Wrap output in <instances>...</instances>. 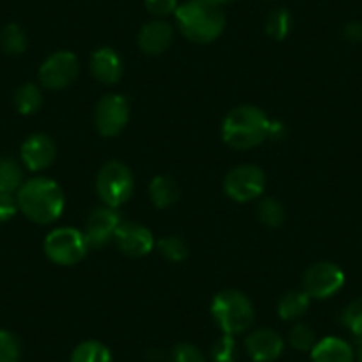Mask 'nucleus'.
<instances>
[{
	"label": "nucleus",
	"mask_w": 362,
	"mask_h": 362,
	"mask_svg": "<svg viewBox=\"0 0 362 362\" xmlns=\"http://www.w3.org/2000/svg\"><path fill=\"white\" fill-rule=\"evenodd\" d=\"M119 224V214L114 208L105 206L96 208V210L90 211L86 222V231H83V238H86L87 247L105 245L112 238Z\"/></svg>",
	"instance_id": "nucleus-11"
},
{
	"label": "nucleus",
	"mask_w": 362,
	"mask_h": 362,
	"mask_svg": "<svg viewBox=\"0 0 362 362\" xmlns=\"http://www.w3.org/2000/svg\"><path fill=\"white\" fill-rule=\"evenodd\" d=\"M174 15L181 34L194 43L217 40L226 25L221 4L214 0H189L177 8Z\"/></svg>",
	"instance_id": "nucleus-2"
},
{
	"label": "nucleus",
	"mask_w": 362,
	"mask_h": 362,
	"mask_svg": "<svg viewBox=\"0 0 362 362\" xmlns=\"http://www.w3.org/2000/svg\"><path fill=\"white\" fill-rule=\"evenodd\" d=\"M259 221L268 228H279L284 222L283 204L276 199H264L259 204Z\"/></svg>",
	"instance_id": "nucleus-26"
},
{
	"label": "nucleus",
	"mask_w": 362,
	"mask_h": 362,
	"mask_svg": "<svg viewBox=\"0 0 362 362\" xmlns=\"http://www.w3.org/2000/svg\"><path fill=\"white\" fill-rule=\"evenodd\" d=\"M69 362H112V354L100 341H83L73 350Z\"/></svg>",
	"instance_id": "nucleus-20"
},
{
	"label": "nucleus",
	"mask_w": 362,
	"mask_h": 362,
	"mask_svg": "<svg viewBox=\"0 0 362 362\" xmlns=\"http://www.w3.org/2000/svg\"><path fill=\"white\" fill-rule=\"evenodd\" d=\"M214 2H217V4H224V2H231V0H214Z\"/></svg>",
	"instance_id": "nucleus-35"
},
{
	"label": "nucleus",
	"mask_w": 362,
	"mask_h": 362,
	"mask_svg": "<svg viewBox=\"0 0 362 362\" xmlns=\"http://www.w3.org/2000/svg\"><path fill=\"white\" fill-rule=\"evenodd\" d=\"M267 34L274 40L281 41L288 36L291 29V16L286 9H276L267 18Z\"/></svg>",
	"instance_id": "nucleus-24"
},
{
	"label": "nucleus",
	"mask_w": 362,
	"mask_h": 362,
	"mask_svg": "<svg viewBox=\"0 0 362 362\" xmlns=\"http://www.w3.org/2000/svg\"><path fill=\"white\" fill-rule=\"evenodd\" d=\"M114 240L117 247L132 257H142L153 249L151 231L135 222H121L114 233Z\"/></svg>",
	"instance_id": "nucleus-12"
},
{
	"label": "nucleus",
	"mask_w": 362,
	"mask_h": 362,
	"mask_svg": "<svg viewBox=\"0 0 362 362\" xmlns=\"http://www.w3.org/2000/svg\"><path fill=\"white\" fill-rule=\"evenodd\" d=\"M149 196L156 208L173 206L181 196V190L176 181L169 176H156L149 183Z\"/></svg>",
	"instance_id": "nucleus-18"
},
{
	"label": "nucleus",
	"mask_w": 362,
	"mask_h": 362,
	"mask_svg": "<svg viewBox=\"0 0 362 362\" xmlns=\"http://www.w3.org/2000/svg\"><path fill=\"white\" fill-rule=\"evenodd\" d=\"M78 75V59L71 52L50 55L40 68V80L48 89H64Z\"/></svg>",
	"instance_id": "nucleus-10"
},
{
	"label": "nucleus",
	"mask_w": 362,
	"mask_h": 362,
	"mask_svg": "<svg viewBox=\"0 0 362 362\" xmlns=\"http://www.w3.org/2000/svg\"><path fill=\"white\" fill-rule=\"evenodd\" d=\"M211 315L224 334L243 332L254 320V309L249 298L236 290L221 291L211 302Z\"/></svg>",
	"instance_id": "nucleus-4"
},
{
	"label": "nucleus",
	"mask_w": 362,
	"mask_h": 362,
	"mask_svg": "<svg viewBox=\"0 0 362 362\" xmlns=\"http://www.w3.org/2000/svg\"><path fill=\"white\" fill-rule=\"evenodd\" d=\"M344 274L337 264L316 263L305 272L304 291L313 298H329L343 288Z\"/></svg>",
	"instance_id": "nucleus-8"
},
{
	"label": "nucleus",
	"mask_w": 362,
	"mask_h": 362,
	"mask_svg": "<svg viewBox=\"0 0 362 362\" xmlns=\"http://www.w3.org/2000/svg\"><path fill=\"white\" fill-rule=\"evenodd\" d=\"M169 362H206V358L201 354L199 348L192 346L189 343H181L173 348L169 355Z\"/></svg>",
	"instance_id": "nucleus-31"
},
{
	"label": "nucleus",
	"mask_w": 362,
	"mask_h": 362,
	"mask_svg": "<svg viewBox=\"0 0 362 362\" xmlns=\"http://www.w3.org/2000/svg\"><path fill=\"white\" fill-rule=\"evenodd\" d=\"M343 36L348 43H362V22H350L344 25Z\"/></svg>",
	"instance_id": "nucleus-34"
},
{
	"label": "nucleus",
	"mask_w": 362,
	"mask_h": 362,
	"mask_svg": "<svg viewBox=\"0 0 362 362\" xmlns=\"http://www.w3.org/2000/svg\"><path fill=\"white\" fill-rule=\"evenodd\" d=\"M313 362H354V350L339 337H325L318 341L311 350Z\"/></svg>",
	"instance_id": "nucleus-17"
},
{
	"label": "nucleus",
	"mask_w": 362,
	"mask_h": 362,
	"mask_svg": "<svg viewBox=\"0 0 362 362\" xmlns=\"http://www.w3.org/2000/svg\"><path fill=\"white\" fill-rule=\"evenodd\" d=\"M23 185L22 167L11 156H0V192H18Z\"/></svg>",
	"instance_id": "nucleus-19"
},
{
	"label": "nucleus",
	"mask_w": 362,
	"mask_h": 362,
	"mask_svg": "<svg viewBox=\"0 0 362 362\" xmlns=\"http://www.w3.org/2000/svg\"><path fill=\"white\" fill-rule=\"evenodd\" d=\"M270 119L261 109L242 105L226 116L222 137L226 144L235 149H250L259 146L270 135Z\"/></svg>",
	"instance_id": "nucleus-3"
},
{
	"label": "nucleus",
	"mask_w": 362,
	"mask_h": 362,
	"mask_svg": "<svg viewBox=\"0 0 362 362\" xmlns=\"http://www.w3.org/2000/svg\"><path fill=\"white\" fill-rule=\"evenodd\" d=\"M18 208L29 221L50 224L61 217L64 210V194L54 180L33 177L16 192Z\"/></svg>",
	"instance_id": "nucleus-1"
},
{
	"label": "nucleus",
	"mask_w": 362,
	"mask_h": 362,
	"mask_svg": "<svg viewBox=\"0 0 362 362\" xmlns=\"http://www.w3.org/2000/svg\"><path fill=\"white\" fill-rule=\"evenodd\" d=\"M18 210L20 208H18V201H16V196L0 192V222L11 221Z\"/></svg>",
	"instance_id": "nucleus-32"
},
{
	"label": "nucleus",
	"mask_w": 362,
	"mask_h": 362,
	"mask_svg": "<svg viewBox=\"0 0 362 362\" xmlns=\"http://www.w3.org/2000/svg\"><path fill=\"white\" fill-rule=\"evenodd\" d=\"M0 362H20V343L8 330H0Z\"/></svg>",
	"instance_id": "nucleus-30"
},
{
	"label": "nucleus",
	"mask_w": 362,
	"mask_h": 362,
	"mask_svg": "<svg viewBox=\"0 0 362 362\" xmlns=\"http://www.w3.org/2000/svg\"><path fill=\"white\" fill-rule=\"evenodd\" d=\"M309 295L305 291H290L279 302V316L283 320H297L308 311Z\"/></svg>",
	"instance_id": "nucleus-21"
},
{
	"label": "nucleus",
	"mask_w": 362,
	"mask_h": 362,
	"mask_svg": "<svg viewBox=\"0 0 362 362\" xmlns=\"http://www.w3.org/2000/svg\"><path fill=\"white\" fill-rule=\"evenodd\" d=\"M96 190L109 208H117L127 203L134 194V176L124 163L107 162L96 177Z\"/></svg>",
	"instance_id": "nucleus-5"
},
{
	"label": "nucleus",
	"mask_w": 362,
	"mask_h": 362,
	"mask_svg": "<svg viewBox=\"0 0 362 362\" xmlns=\"http://www.w3.org/2000/svg\"><path fill=\"white\" fill-rule=\"evenodd\" d=\"M41 102H43L41 90L34 83H23L15 93V105L18 109V112L23 114V116L37 112L41 107Z\"/></svg>",
	"instance_id": "nucleus-22"
},
{
	"label": "nucleus",
	"mask_w": 362,
	"mask_h": 362,
	"mask_svg": "<svg viewBox=\"0 0 362 362\" xmlns=\"http://www.w3.org/2000/svg\"><path fill=\"white\" fill-rule=\"evenodd\" d=\"M173 27L165 22H149L139 33V47L148 55H160L173 43Z\"/></svg>",
	"instance_id": "nucleus-16"
},
{
	"label": "nucleus",
	"mask_w": 362,
	"mask_h": 362,
	"mask_svg": "<svg viewBox=\"0 0 362 362\" xmlns=\"http://www.w3.org/2000/svg\"><path fill=\"white\" fill-rule=\"evenodd\" d=\"M245 348L254 362H274L283 354L284 343L276 330L259 329L247 337Z\"/></svg>",
	"instance_id": "nucleus-13"
},
{
	"label": "nucleus",
	"mask_w": 362,
	"mask_h": 362,
	"mask_svg": "<svg viewBox=\"0 0 362 362\" xmlns=\"http://www.w3.org/2000/svg\"><path fill=\"white\" fill-rule=\"evenodd\" d=\"M20 155H22V162L30 170L47 169L55 160V144L48 135L34 134L25 139Z\"/></svg>",
	"instance_id": "nucleus-14"
},
{
	"label": "nucleus",
	"mask_w": 362,
	"mask_h": 362,
	"mask_svg": "<svg viewBox=\"0 0 362 362\" xmlns=\"http://www.w3.org/2000/svg\"><path fill=\"white\" fill-rule=\"evenodd\" d=\"M211 357L214 362H236L238 351H236V343L231 334H224L211 348Z\"/></svg>",
	"instance_id": "nucleus-28"
},
{
	"label": "nucleus",
	"mask_w": 362,
	"mask_h": 362,
	"mask_svg": "<svg viewBox=\"0 0 362 362\" xmlns=\"http://www.w3.org/2000/svg\"><path fill=\"white\" fill-rule=\"evenodd\" d=\"M45 252L54 263L69 267L83 259L87 252V242L78 229L59 228L48 233L45 240Z\"/></svg>",
	"instance_id": "nucleus-6"
},
{
	"label": "nucleus",
	"mask_w": 362,
	"mask_h": 362,
	"mask_svg": "<svg viewBox=\"0 0 362 362\" xmlns=\"http://www.w3.org/2000/svg\"><path fill=\"white\" fill-rule=\"evenodd\" d=\"M158 250L169 261H183L189 256V247L180 236H165L158 242Z\"/></svg>",
	"instance_id": "nucleus-25"
},
{
	"label": "nucleus",
	"mask_w": 362,
	"mask_h": 362,
	"mask_svg": "<svg viewBox=\"0 0 362 362\" xmlns=\"http://www.w3.org/2000/svg\"><path fill=\"white\" fill-rule=\"evenodd\" d=\"M146 8L155 16H167L176 13L177 0H146Z\"/></svg>",
	"instance_id": "nucleus-33"
},
{
	"label": "nucleus",
	"mask_w": 362,
	"mask_h": 362,
	"mask_svg": "<svg viewBox=\"0 0 362 362\" xmlns=\"http://www.w3.org/2000/svg\"><path fill=\"white\" fill-rule=\"evenodd\" d=\"M0 47L9 55H22L27 50V36L16 23H9L0 33Z\"/></svg>",
	"instance_id": "nucleus-23"
},
{
	"label": "nucleus",
	"mask_w": 362,
	"mask_h": 362,
	"mask_svg": "<svg viewBox=\"0 0 362 362\" xmlns=\"http://www.w3.org/2000/svg\"><path fill=\"white\" fill-rule=\"evenodd\" d=\"M290 344L300 351H309L315 346V332L304 323H298L290 330Z\"/></svg>",
	"instance_id": "nucleus-29"
},
{
	"label": "nucleus",
	"mask_w": 362,
	"mask_h": 362,
	"mask_svg": "<svg viewBox=\"0 0 362 362\" xmlns=\"http://www.w3.org/2000/svg\"><path fill=\"white\" fill-rule=\"evenodd\" d=\"M343 323L358 341H362V297L355 298V300L344 309Z\"/></svg>",
	"instance_id": "nucleus-27"
},
{
	"label": "nucleus",
	"mask_w": 362,
	"mask_h": 362,
	"mask_svg": "<svg viewBox=\"0 0 362 362\" xmlns=\"http://www.w3.org/2000/svg\"><path fill=\"white\" fill-rule=\"evenodd\" d=\"M130 107L124 96L107 95L96 105L95 124L103 137H114L119 134L128 123Z\"/></svg>",
	"instance_id": "nucleus-9"
},
{
	"label": "nucleus",
	"mask_w": 362,
	"mask_h": 362,
	"mask_svg": "<svg viewBox=\"0 0 362 362\" xmlns=\"http://www.w3.org/2000/svg\"><path fill=\"white\" fill-rule=\"evenodd\" d=\"M264 173L256 165H240L229 170L226 176L224 189L226 194L233 201L238 203H247L254 197L261 196L264 190Z\"/></svg>",
	"instance_id": "nucleus-7"
},
{
	"label": "nucleus",
	"mask_w": 362,
	"mask_h": 362,
	"mask_svg": "<svg viewBox=\"0 0 362 362\" xmlns=\"http://www.w3.org/2000/svg\"><path fill=\"white\" fill-rule=\"evenodd\" d=\"M358 362H362V348H361V354H358Z\"/></svg>",
	"instance_id": "nucleus-36"
},
{
	"label": "nucleus",
	"mask_w": 362,
	"mask_h": 362,
	"mask_svg": "<svg viewBox=\"0 0 362 362\" xmlns=\"http://www.w3.org/2000/svg\"><path fill=\"white\" fill-rule=\"evenodd\" d=\"M89 68L93 76L103 83H116L123 76V62L112 48H100L93 52Z\"/></svg>",
	"instance_id": "nucleus-15"
}]
</instances>
